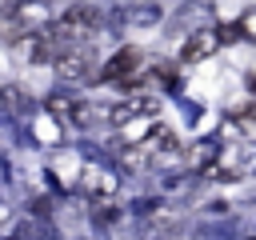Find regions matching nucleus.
I'll return each mask as SVG.
<instances>
[{"mask_svg":"<svg viewBox=\"0 0 256 240\" xmlns=\"http://www.w3.org/2000/svg\"><path fill=\"white\" fill-rule=\"evenodd\" d=\"M96 56H92V44H68V48H60V56L52 60V72H56V80L60 84H72V88H80V84H92L96 80Z\"/></svg>","mask_w":256,"mask_h":240,"instance_id":"obj_3","label":"nucleus"},{"mask_svg":"<svg viewBox=\"0 0 256 240\" xmlns=\"http://www.w3.org/2000/svg\"><path fill=\"white\" fill-rule=\"evenodd\" d=\"M216 48H220V40H216V32H212V28H196V32H192V36H188V40L180 44V56H176V60H180L184 68H192V64H200V60H208V56H212Z\"/></svg>","mask_w":256,"mask_h":240,"instance_id":"obj_6","label":"nucleus"},{"mask_svg":"<svg viewBox=\"0 0 256 240\" xmlns=\"http://www.w3.org/2000/svg\"><path fill=\"white\" fill-rule=\"evenodd\" d=\"M140 144H144L152 156H156V152H176V148H180V140H176V132H172L168 124H152V128L140 136Z\"/></svg>","mask_w":256,"mask_h":240,"instance_id":"obj_8","label":"nucleus"},{"mask_svg":"<svg viewBox=\"0 0 256 240\" xmlns=\"http://www.w3.org/2000/svg\"><path fill=\"white\" fill-rule=\"evenodd\" d=\"M48 32H52L64 48H68V44H92V40H100V32H104V16H100V8H92V4H68L64 12L52 16Z\"/></svg>","mask_w":256,"mask_h":240,"instance_id":"obj_2","label":"nucleus"},{"mask_svg":"<svg viewBox=\"0 0 256 240\" xmlns=\"http://www.w3.org/2000/svg\"><path fill=\"white\" fill-rule=\"evenodd\" d=\"M136 68H140V52H136V48H120L104 68H96V80H100V84H124Z\"/></svg>","mask_w":256,"mask_h":240,"instance_id":"obj_7","label":"nucleus"},{"mask_svg":"<svg viewBox=\"0 0 256 240\" xmlns=\"http://www.w3.org/2000/svg\"><path fill=\"white\" fill-rule=\"evenodd\" d=\"M156 112H160V100H156V96H148V92H140V96L124 100V104H112V108L104 112V120H108V124H128V120L156 116Z\"/></svg>","mask_w":256,"mask_h":240,"instance_id":"obj_5","label":"nucleus"},{"mask_svg":"<svg viewBox=\"0 0 256 240\" xmlns=\"http://www.w3.org/2000/svg\"><path fill=\"white\" fill-rule=\"evenodd\" d=\"M56 8L48 0H0V40L16 44L40 28H48Z\"/></svg>","mask_w":256,"mask_h":240,"instance_id":"obj_1","label":"nucleus"},{"mask_svg":"<svg viewBox=\"0 0 256 240\" xmlns=\"http://www.w3.org/2000/svg\"><path fill=\"white\" fill-rule=\"evenodd\" d=\"M48 112L68 128H88L96 120V108L88 100H80V96H68V92H52L48 96Z\"/></svg>","mask_w":256,"mask_h":240,"instance_id":"obj_4","label":"nucleus"}]
</instances>
